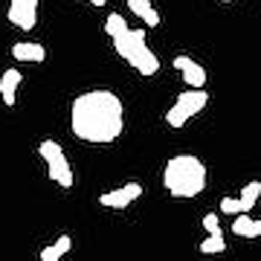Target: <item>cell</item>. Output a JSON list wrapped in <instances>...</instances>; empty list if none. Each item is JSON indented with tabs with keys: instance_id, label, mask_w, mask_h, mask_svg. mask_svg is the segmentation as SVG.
Instances as JSON below:
<instances>
[{
	"instance_id": "3957f363",
	"label": "cell",
	"mask_w": 261,
	"mask_h": 261,
	"mask_svg": "<svg viewBox=\"0 0 261 261\" xmlns=\"http://www.w3.org/2000/svg\"><path fill=\"white\" fill-rule=\"evenodd\" d=\"M113 49L119 53L140 75H157L160 73V58L151 53L145 44V29H125L119 35H113Z\"/></svg>"
},
{
	"instance_id": "52a82bcc",
	"label": "cell",
	"mask_w": 261,
	"mask_h": 261,
	"mask_svg": "<svg viewBox=\"0 0 261 261\" xmlns=\"http://www.w3.org/2000/svg\"><path fill=\"white\" fill-rule=\"evenodd\" d=\"M9 23H15L18 29H35L38 0H9Z\"/></svg>"
},
{
	"instance_id": "8992f818",
	"label": "cell",
	"mask_w": 261,
	"mask_h": 261,
	"mask_svg": "<svg viewBox=\"0 0 261 261\" xmlns=\"http://www.w3.org/2000/svg\"><path fill=\"white\" fill-rule=\"evenodd\" d=\"M137 197H142V186L140 183H125V186L113 189V192L99 195V203H102L105 209H128Z\"/></svg>"
},
{
	"instance_id": "9c48e42d",
	"label": "cell",
	"mask_w": 261,
	"mask_h": 261,
	"mask_svg": "<svg viewBox=\"0 0 261 261\" xmlns=\"http://www.w3.org/2000/svg\"><path fill=\"white\" fill-rule=\"evenodd\" d=\"M20 70H6V73L0 75V99H3V105L6 108H15V102H18V87H20Z\"/></svg>"
},
{
	"instance_id": "d6986e66",
	"label": "cell",
	"mask_w": 261,
	"mask_h": 261,
	"mask_svg": "<svg viewBox=\"0 0 261 261\" xmlns=\"http://www.w3.org/2000/svg\"><path fill=\"white\" fill-rule=\"evenodd\" d=\"M41 261H61V255H58V250L49 244V247H44V250H41Z\"/></svg>"
},
{
	"instance_id": "e0dca14e",
	"label": "cell",
	"mask_w": 261,
	"mask_h": 261,
	"mask_svg": "<svg viewBox=\"0 0 261 261\" xmlns=\"http://www.w3.org/2000/svg\"><path fill=\"white\" fill-rule=\"evenodd\" d=\"M203 229H206L209 235H212V232H221V221H218V212L203 215Z\"/></svg>"
},
{
	"instance_id": "30bf717a",
	"label": "cell",
	"mask_w": 261,
	"mask_h": 261,
	"mask_svg": "<svg viewBox=\"0 0 261 261\" xmlns=\"http://www.w3.org/2000/svg\"><path fill=\"white\" fill-rule=\"evenodd\" d=\"M12 56H15V61H35V64H41L47 58V49L41 44H32V41H20V44H12Z\"/></svg>"
},
{
	"instance_id": "6da1fadb",
	"label": "cell",
	"mask_w": 261,
	"mask_h": 261,
	"mask_svg": "<svg viewBox=\"0 0 261 261\" xmlns=\"http://www.w3.org/2000/svg\"><path fill=\"white\" fill-rule=\"evenodd\" d=\"M70 128L79 140L90 145H108L119 140L125 130V108L122 99L111 90H90L82 93L70 108Z\"/></svg>"
},
{
	"instance_id": "4fadbf2b",
	"label": "cell",
	"mask_w": 261,
	"mask_h": 261,
	"mask_svg": "<svg viewBox=\"0 0 261 261\" xmlns=\"http://www.w3.org/2000/svg\"><path fill=\"white\" fill-rule=\"evenodd\" d=\"M224 250H226L224 232H212V235H206L203 241L197 244V252H203V255H221Z\"/></svg>"
},
{
	"instance_id": "7a4b0ae2",
	"label": "cell",
	"mask_w": 261,
	"mask_h": 261,
	"mask_svg": "<svg viewBox=\"0 0 261 261\" xmlns=\"http://www.w3.org/2000/svg\"><path fill=\"white\" fill-rule=\"evenodd\" d=\"M163 186L174 197H197L206 189V166L195 154H174L163 168Z\"/></svg>"
},
{
	"instance_id": "44dd1931",
	"label": "cell",
	"mask_w": 261,
	"mask_h": 261,
	"mask_svg": "<svg viewBox=\"0 0 261 261\" xmlns=\"http://www.w3.org/2000/svg\"><path fill=\"white\" fill-rule=\"evenodd\" d=\"M218 3H232V0H218Z\"/></svg>"
},
{
	"instance_id": "7c38bea8",
	"label": "cell",
	"mask_w": 261,
	"mask_h": 261,
	"mask_svg": "<svg viewBox=\"0 0 261 261\" xmlns=\"http://www.w3.org/2000/svg\"><path fill=\"white\" fill-rule=\"evenodd\" d=\"M232 232L238 235V238H258V224L250 218V212H241L235 215V224H232Z\"/></svg>"
},
{
	"instance_id": "277c9868",
	"label": "cell",
	"mask_w": 261,
	"mask_h": 261,
	"mask_svg": "<svg viewBox=\"0 0 261 261\" xmlns=\"http://www.w3.org/2000/svg\"><path fill=\"white\" fill-rule=\"evenodd\" d=\"M206 105H209V93H206L203 87H189L186 93H180L177 102L168 108L166 122L171 128H183L192 116H197V113L203 111Z\"/></svg>"
},
{
	"instance_id": "ba28073f",
	"label": "cell",
	"mask_w": 261,
	"mask_h": 261,
	"mask_svg": "<svg viewBox=\"0 0 261 261\" xmlns=\"http://www.w3.org/2000/svg\"><path fill=\"white\" fill-rule=\"evenodd\" d=\"M174 70H180L183 73V82L189 84V87H203L206 84V70L200 64H197L195 58H189V56H174Z\"/></svg>"
},
{
	"instance_id": "ac0fdd59",
	"label": "cell",
	"mask_w": 261,
	"mask_h": 261,
	"mask_svg": "<svg viewBox=\"0 0 261 261\" xmlns=\"http://www.w3.org/2000/svg\"><path fill=\"white\" fill-rule=\"evenodd\" d=\"M53 247L58 250V255H67V252L73 250V238H70V235H61V238H58V241L53 244Z\"/></svg>"
},
{
	"instance_id": "5b68a950",
	"label": "cell",
	"mask_w": 261,
	"mask_h": 261,
	"mask_svg": "<svg viewBox=\"0 0 261 261\" xmlns=\"http://www.w3.org/2000/svg\"><path fill=\"white\" fill-rule=\"evenodd\" d=\"M38 154L47 163V174H49L53 183H58L61 189H73V168L67 163L64 148H61L56 140H44L38 145Z\"/></svg>"
},
{
	"instance_id": "8fae6325",
	"label": "cell",
	"mask_w": 261,
	"mask_h": 261,
	"mask_svg": "<svg viewBox=\"0 0 261 261\" xmlns=\"http://www.w3.org/2000/svg\"><path fill=\"white\" fill-rule=\"evenodd\" d=\"M128 9L134 12L148 29L160 27V12L151 6V0H128Z\"/></svg>"
},
{
	"instance_id": "2e32d148",
	"label": "cell",
	"mask_w": 261,
	"mask_h": 261,
	"mask_svg": "<svg viewBox=\"0 0 261 261\" xmlns=\"http://www.w3.org/2000/svg\"><path fill=\"white\" fill-rule=\"evenodd\" d=\"M218 209H221V212H226V215H241L244 212L238 197H221V206H218Z\"/></svg>"
},
{
	"instance_id": "7402d4cb",
	"label": "cell",
	"mask_w": 261,
	"mask_h": 261,
	"mask_svg": "<svg viewBox=\"0 0 261 261\" xmlns=\"http://www.w3.org/2000/svg\"><path fill=\"white\" fill-rule=\"evenodd\" d=\"M255 224H258V232H261V221H255Z\"/></svg>"
},
{
	"instance_id": "9a60e30c",
	"label": "cell",
	"mask_w": 261,
	"mask_h": 261,
	"mask_svg": "<svg viewBox=\"0 0 261 261\" xmlns=\"http://www.w3.org/2000/svg\"><path fill=\"white\" fill-rule=\"evenodd\" d=\"M125 29H128V20L122 18V15H116V12H113V15H108V20H105V32H108V35H119V32H125Z\"/></svg>"
},
{
	"instance_id": "ffe728a7",
	"label": "cell",
	"mask_w": 261,
	"mask_h": 261,
	"mask_svg": "<svg viewBox=\"0 0 261 261\" xmlns=\"http://www.w3.org/2000/svg\"><path fill=\"white\" fill-rule=\"evenodd\" d=\"M87 3H93V6H105L108 0H87Z\"/></svg>"
},
{
	"instance_id": "5bb4252c",
	"label": "cell",
	"mask_w": 261,
	"mask_h": 261,
	"mask_svg": "<svg viewBox=\"0 0 261 261\" xmlns=\"http://www.w3.org/2000/svg\"><path fill=\"white\" fill-rule=\"evenodd\" d=\"M261 197V180H252V183H247V186L241 189V209L244 212H250L252 206H255V200Z\"/></svg>"
}]
</instances>
